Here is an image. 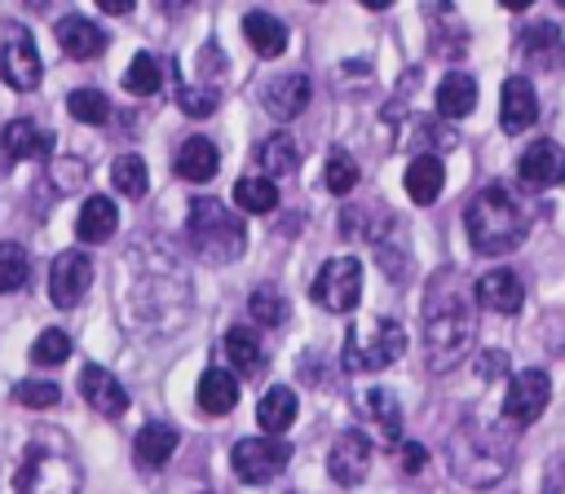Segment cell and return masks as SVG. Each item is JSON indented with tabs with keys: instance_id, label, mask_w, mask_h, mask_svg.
<instances>
[{
	"instance_id": "1",
	"label": "cell",
	"mask_w": 565,
	"mask_h": 494,
	"mask_svg": "<svg viewBox=\"0 0 565 494\" xmlns=\"http://www.w3.org/2000/svg\"><path fill=\"white\" fill-rule=\"evenodd\" d=\"M477 322H472V300L459 287L455 269H441L428 278L424 300H419V340H424V366L433 375L455 370L468 348H472Z\"/></svg>"
},
{
	"instance_id": "2",
	"label": "cell",
	"mask_w": 565,
	"mask_h": 494,
	"mask_svg": "<svg viewBox=\"0 0 565 494\" xmlns=\"http://www.w3.org/2000/svg\"><path fill=\"white\" fill-rule=\"evenodd\" d=\"M79 468L53 437H26L9 459H0V494H75Z\"/></svg>"
},
{
	"instance_id": "3",
	"label": "cell",
	"mask_w": 565,
	"mask_h": 494,
	"mask_svg": "<svg viewBox=\"0 0 565 494\" xmlns=\"http://www.w3.org/2000/svg\"><path fill=\"white\" fill-rule=\"evenodd\" d=\"M463 229L477 256H503L516 251L530 238V212L521 207V198L508 185H481L463 212Z\"/></svg>"
},
{
	"instance_id": "4",
	"label": "cell",
	"mask_w": 565,
	"mask_h": 494,
	"mask_svg": "<svg viewBox=\"0 0 565 494\" xmlns=\"http://www.w3.org/2000/svg\"><path fill=\"white\" fill-rule=\"evenodd\" d=\"M508 454H512V441H494V428H481L472 419H463L459 432H450V441H446L450 476L472 490L494 485L508 472Z\"/></svg>"
},
{
	"instance_id": "5",
	"label": "cell",
	"mask_w": 565,
	"mask_h": 494,
	"mask_svg": "<svg viewBox=\"0 0 565 494\" xmlns=\"http://www.w3.org/2000/svg\"><path fill=\"white\" fill-rule=\"evenodd\" d=\"M185 238L190 247L212 260V265H230L243 256L247 247V225L243 216H234L221 198H194L190 203V216H185Z\"/></svg>"
},
{
	"instance_id": "6",
	"label": "cell",
	"mask_w": 565,
	"mask_h": 494,
	"mask_svg": "<svg viewBox=\"0 0 565 494\" xmlns=\"http://www.w3.org/2000/svg\"><path fill=\"white\" fill-rule=\"evenodd\" d=\"M406 353V331L393 318H371L344 335V370H384Z\"/></svg>"
},
{
	"instance_id": "7",
	"label": "cell",
	"mask_w": 565,
	"mask_h": 494,
	"mask_svg": "<svg viewBox=\"0 0 565 494\" xmlns=\"http://www.w3.org/2000/svg\"><path fill=\"white\" fill-rule=\"evenodd\" d=\"M40 75H44V66H40V49H35L31 31L13 18H4L0 22V79L18 93H31L40 84Z\"/></svg>"
},
{
	"instance_id": "8",
	"label": "cell",
	"mask_w": 565,
	"mask_h": 494,
	"mask_svg": "<svg viewBox=\"0 0 565 494\" xmlns=\"http://www.w3.org/2000/svg\"><path fill=\"white\" fill-rule=\"evenodd\" d=\"M309 296L327 309V313H349L362 300V260L358 256H331L318 273Z\"/></svg>"
},
{
	"instance_id": "9",
	"label": "cell",
	"mask_w": 565,
	"mask_h": 494,
	"mask_svg": "<svg viewBox=\"0 0 565 494\" xmlns=\"http://www.w3.org/2000/svg\"><path fill=\"white\" fill-rule=\"evenodd\" d=\"M291 459V445L287 437H243L234 441L230 450V463H234V476L247 481V485H265L274 481Z\"/></svg>"
},
{
	"instance_id": "10",
	"label": "cell",
	"mask_w": 565,
	"mask_h": 494,
	"mask_svg": "<svg viewBox=\"0 0 565 494\" xmlns=\"http://www.w3.org/2000/svg\"><path fill=\"white\" fill-rule=\"evenodd\" d=\"M552 401V379L547 370L539 366H525L508 379V393H503V419L508 423H534Z\"/></svg>"
},
{
	"instance_id": "11",
	"label": "cell",
	"mask_w": 565,
	"mask_h": 494,
	"mask_svg": "<svg viewBox=\"0 0 565 494\" xmlns=\"http://www.w3.org/2000/svg\"><path fill=\"white\" fill-rule=\"evenodd\" d=\"M93 282V260L84 251H57L49 269V300L57 309H75Z\"/></svg>"
},
{
	"instance_id": "12",
	"label": "cell",
	"mask_w": 565,
	"mask_h": 494,
	"mask_svg": "<svg viewBox=\"0 0 565 494\" xmlns=\"http://www.w3.org/2000/svg\"><path fill=\"white\" fill-rule=\"evenodd\" d=\"M516 176H521V185L525 190H552V185H561L565 181V150L556 146V141H534V146H525V154L516 159Z\"/></svg>"
},
{
	"instance_id": "13",
	"label": "cell",
	"mask_w": 565,
	"mask_h": 494,
	"mask_svg": "<svg viewBox=\"0 0 565 494\" xmlns=\"http://www.w3.org/2000/svg\"><path fill=\"white\" fill-rule=\"evenodd\" d=\"M366 468H371V441H366L358 428L340 432V437L331 441V450H327V472H331V481H335V485H358V481L366 476Z\"/></svg>"
},
{
	"instance_id": "14",
	"label": "cell",
	"mask_w": 565,
	"mask_h": 494,
	"mask_svg": "<svg viewBox=\"0 0 565 494\" xmlns=\"http://www.w3.org/2000/svg\"><path fill=\"white\" fill-rule=\"evenodd\" d=\"M53 154V132L40 128L35 119H9L0 128V163L13 159H49Z\"/></svg>"
},
{
	"instance_id": "15",
	"label": "cell",
	"mask_w": 565,
	"mask_h": 494,
	"mask_svg": "<svg viewBox=\"0 0 565 494\" xmlns=\"http://www.w3.org/2000/svg\"><path fill=\"white\" fill-rule=\"evenodd\" d=\"M79 393H84V401H88L97 415H106V419H119V415L128 410L124 384H119L106 366H97V362H88V366L79 370Z\"/></svg>"
},
{
	"instance_id": "16",
	"label": "cell",
	"mask_w": 565,
	"mask_h": 494,
	"mask_svg": "<svg viewBox=\"0 0 565 494\" xmlns=\"http://www.w3.org/2000/svg\"><path fill=\"white\" fill-rule=\"evenodd\" d=\"M309 97H313V84H309L305 71L274 75V79L265 84V93H260V101H265V110H269L274 119H296V115L309 106Z\"/></svg>"
},
{
	"instance_id": "17",
	"label": "cell",
	"mask_w": 565,
	"mask_h": 494,
	"mask_svg": "<svg viewBox=\"0 0 565 494\" xmlns=\"http://www.w3.org/2000/svg\"><path fill=\"white\" fill-rule=\"evenodd\" d=\"M539 119V93L525 75H508L503 79V97H499V124L503 132H525Z\"/></svg>"
},
{
	"instance_id": "18",
	"label": "cell",
	"mask_w": 565,
	"mask_h": 494,
	"mask_svg": "<svg viewBox=\"0 0 565 494\" xmlns=\"http://www.w3.org/2000/svg\"><path fill=\"white\" fill-rule=\"evenodd\" d=\"M472 296H477V304L490 309V313H516V309L525 304L521 273H512V269H490V273H481L477 287H472Z\"/></svg>"
},
{
	"instance_id": "19",
	"label": "cell",
	"mask_w": 565,
	"mask_h": 494,
	"mask_svg": "<svg viewBox=\"0 0 565 494\" xmlns=\"http://www.w3.org/2000/svg\"><path fill=\"white\" fill-rule=\"evenodd\" d=\"M57 44L66 57L88 62V57L106 53V31L97 22H88L84 13H66V18H57Z\"/></svg>"
},
{
	"instance_id": "20",
	"label": "cell",
	"mask_w": 565,
	"mask_h": 494,
	"mask_svg": "<svg viewBox=\"0 0 565 494\" xmlns=\"http://www.w3.org/2000/svg\"><path fill=\"white\" fill-rule=\"evenodd\" d=\"M172 168L181 181H212V172L221 168V150L207 137H185L172 154Z\"/></svg>"
},
{
	"instance_id": "21",
	"label": "cell",
	"mask_w": 565,
	"mask_h": 494,
	"mask_svg": "<svg viewBox=\"0 0 565 494\" xmlns=\"http://www.w3.org/2000/svg\"><path fill=\"white\" fill-rule=\"evenodd\" d=\"M521 53H525V62L539 66V71H561V66H565V40H561V31H556L552 22H534V26L521 35Z\"/></svg>"
},
{
	"instance_id": "22",
	"label": "cell",
	"mask_w": 565,
	"mask_h": 494,
	"mask_svg": "<svg viewBox=\"0 0 565 494\" xmlns=\"http://www.w3.org/2000/svg\"><path fill=\"white\" fill-rule=\"evenodd\" d=\"M441 181H446V168H441L437 154H415V159L406 163V194H411V203H419V207L437 203Z\"/></svg>"
},
{
	"instance_id": "23",
	"label": "cell",
	"mask_w": 565,
	"mask_h": 494,
	"mask_svg": "<svg viewBox=\"0 0 565 494\" xmlns=\"http://www.w3.org/2000/svg\"><path fill=\"white\" fill-rule=\"evenodd\" d=\"M238 406V379L225 366H207L199 375V410L207 415H230Z\"/></svg>"
},
{
	"instance_id": "24",
	"label": "cell",
	"mask_w": 565,
	"mask_h": 494,
	"mask_svg": "<svg viewBox=\"0 0 565 494\" xmlns=\"http://www.w3.org/2000/svg\"><path fill=\"white\" fill-rule=\"evenodd\" d=\"M177 441H181L177 428H168V423H146V428L137 432V441H132V459H137V468H146V472L163 468V463L172 459Z\"/></svg>"
},
{
	"instance_id": "25",
	"label": "cell",
	"mask_w": 565,
	"mask_h": 494,
	"mask_svg": "<svg viewBox=\"0 0 565 494\" xmlns=\"http://www.w3.org/2000/svg\"><path fill=\"white\" fill-rule=\"evenodd\" d=\"M433 101H437V110H441L446 119H463V115L477 110V79L463 75V71H450V75H441Z\"/></svg>"
},
{
	"instance_id": "26",
	"label": "cell",
	"mask_w": 565,
	"mask_h": 494,
	"mask_svg": "<svg viewBox=\"0 0 565 494\" xmlns=\"http://www.w3.org/2000/svg\"><path fill=\"white\" fill-rule=\"evenodd\" d=\"M115 225H119L115 203H110L106 194H88L84 207H79V216H75V234H79L84 243H106V238L115 234Z\"/></svg>"
},
{
	"instance_id": "27",
	"label": "cell",
	"mask_w": 565,
	"mask_h": 494,
	"mask_svg": "<svg viewBox=\"0 0 565 494\" xmlns=\"http://www.w3.org/2000/svg\"><path fill=\"white\" fill-rule=\"evenodd\" d=\"M362 415L380 428L384 445H397L402 441V406H397V397L388 388H366L362 393Z\"/></svg>"
},
{
	"instance_id": "28",
	"label": "cell",
	"mask_w": 565,
	"mask_h": 494,
	"mask_svg": "<svg viewBox=\"0 0 565 494\" xmlns=\"http://www.w3.org/2000/svg\"><path fill=\"white\" fill-rule=\"evenodd\" d=\"M243 35H247V44H252L260 57H278V53L287 49V26H282V18H274V13H265V9H252V13L243 18Z\"/></svg>"
},
{
	"instance_id": "29",
	"label": "cell",
	"mask_w": 565,
	"mask_h": 494,
	"mask_svg": "<svg viewBox=\"0 0 565 494\" xmlns=\"http://www.w3.org/2000/svg\"><path fill=\"white\" fill-rule=\"evenodd\" d=\"M225 357H230V366H234V375H260V366H265V348H260V335L252 331V326H230L225 331Z\"/></svg>"
},
{
	"instance_id": "30",
	"label": "cell",
	"mask_w": 565,
	"mask_h": 494,
	"mask_svg": "<svg viewBox=\"0 0 565 494\" xmlns=\"http://www.w3.org/2000/svg\"><path fill=\"white\" fill-rule=\"evenodd\" d=\"M296 410H300L296 393L278 384V388H269V393L260 397V406H256V423L265 428V437H282V428L296 423Z\"/></svg>"
},
{
	"instance_id": "31",
	"label": "cell",
	"mask_w": 565,
	"mask_h": 494,
	"mask_svg": "<svg viewBox=\"0 0 565 494\" xmlns=\"http://www.w3.org/2000/svg\"><path fill=\"white\" fill-rule=\"evenodd\" d=\"M256 163H260V172H265V181H269V176L296 172V163H300V150H296V141H291L287 132H269V137L256 146Z\"/></svg>"
},
{
	"instance_id": "32",
	"label": "cell",
	"mask_w": 565,
	"mask_h": 494,
	"mask_svg": "<svg viewBox=\"0 0 565 494\" xmlns=\"http://www.w3.org/2000/svg\"><path fill=\"white\" fill-rule=\"evenodd\" d=\"M234 203L247 216H265V212L278 207V185L265 181V176H243V181H234Z\"/></svg>"
},
{
	"instance_id": "33",
	"label": "cell",
	"mask_w": 565,
	"mask_h": 494,
	"mask_svg": "<svg viewBox=\"0 0 565 494\" xmlns=\"http://www.w3.org/2000/svg\"><path fill=\"white\" fill-rule=\"evenodd\" d=\"M110 181H115V190H119L124 198H141V194L150 190L146 159H141V154H119V159L110 163Z\"/></svg>"
},
{
	"instance_id": "34",
	"label": "cell",
	"mask_w": 565,
	"mask_h": 494,
	"mask_svg": "<svg viewBox=\"0 0 565 494\" xmlns=\"http://www.w3.org/2000/svg\"><path fill=\"white\" fill-rule=\"evenodd\" d=\"M340 216H344V221H340L344 234H366V238H375V243H380L384 229H393V212H384V207H344Z\"/></svg>"
},
{
	"instance_id": "35",
	"label": "cell",
	"mask_w": 565,
	"mask_h": 494,
	"mask_svg": "<svg viewBox=\"0 0 565 494\" xmlns=\"http://www.w3.org/2000/svg\"><path fill=\"white\" fill-rule=\"evenodd\" d=\"M26 278H31V256H26V247L0 243V296H4V291H22Z\"/></svg>"
},
{
	"instance_id": "36",
	"label": "cell",
	"mask_w": 565,
	"mask_h": 494,
	"mask_svg": "<svg viewBox=\"0 0 565 494\" xmlns=\"http://www.w3.org/2000/svg\"><path fill=\"white\" fill-rule=\"evenodd\" d=\"M247 313H252V322H260V326H282V322H287V300H282L278 287H256L252 300H247Z\"/></svg>"
},
{
	"instance_id": "37",
	"label": "cell",
	"mask_w": 565,
	"mask_h": 494,
	"mask_svg": "<svg viewBox=\"0 0 565 494\" xmlns=\"http://www.w3.org/2000/svg\"><path fill=\"white\" fill-rule=\"evenodd\" d=\"M159 84H163L159 62H154L150 53H137V57L128 62V71H124V88L137 93V97H150V93H159Z\"/></svg>"
},
{
	"instance_id": "38",
	"label": "cell",
	"mask_w": 565,
	"mask_h": 494,
	"mask_svg": "<svg viewBox=\"0 0 565 494\" xmlns=\"http://www.w3.org/2000/svg\"><path fill=\"white\" fill-rule=\"evenodd\" d=\"M66 110H71L79 124H106V119H110V101H106V93H97V88H75V93L66 97Z\"/></svg>"
},
{
	"instance_id": "39",
	"label": "cell",
	"mask_w": 565,
	"mask_h": 494,
	"mask_svg": "<svg viewBox=\"0 0 565 494\" xmlns=\"http://www.w3.org/2000/svg\"><path fill=\"white\" fill-rule=\"evenodd\" d=\"M66 357H71V335L66 331L49 326V331L35 335V344H31V362L35 366H62Z\"/></svg>"
},
{
	"instance_id": "40",
	"label": "cell",
	"mask_w": 565,
	"mask_h": 494,
	"mask_svg": "<svg viewBox=\"0 0 565 494\" xmlns=\"http://www.w3.org/2000/svg\"><path fill=\"white\" fill-rule=\"evenodd\" d=\"M13 401L26 406V410H49V406L62 401V388L49 384V379H18L13 384Z\"/></svg>"
},
{
	"instance_id": "41",
	"label": "cell",
	"mask_w": 565,
	"mask_h": 494,
	"mask_svg": "<svg viewBox=\"0 0 565 494\" xmlns=\"http://www.w3.org/2000/svg\"><path fill=\"white\" fill-rule=\"evenodd\" d=\"M322 185H327L331 194H353V185H358V163H353L349 154H331L327 168H322Z\"/></svg>"
},
{
	"instance_id": "42",
	"label": "cell",
	"mask_w": 565,
	"mask_h": 494,
	"mask_svg": "<svg viewBox=\"0 0 565 494\" xmlns=\"http://www.w3.org/2000/svg\"><path fill=\"white\" fill-rule=\"evenodd\" d=\"M177 101H181V110H185V115L203 119V115H212V110H216L221 93H216V88H194V84H181V88H177Z\"/></svg>"
},
{
	"instance_id": "43",
	"label": "cell",
	"mask_w": 565,
	"mask_h": 494,
	"mask_svg": "<svg viewBox=\"0 0 565 494\" xmlns=\"http://www.w3.org/2000/svg\"><path fill=\"white\" fill-rule=\"evenodd\" d=\"M477 370L490 379V375H503L508 370V353H499V348H486L481 353V362H477Z\"/></svg>"
},
{
	"instance_id": "44",
	"label": "cell",
	"mask_w": 565,
	"mask_h": 494,
	"mask_svg": "<svg viewBox=\"0 0 565 494\" xmlns=\"http://www.w3.org/2000/svg\"><path fill=\"white\" fill-rule=\"evenodd\" d=\"M543 494H565V459H552L547 481H543Z\"/></svg>"
},
{
	"instance_id": "45",
	"label": "cell",
	"mask_w": 565,
	"mask_h": 494,
	"mask_svg": "<svg viewBox=\"0 0 565 494\" xmlns=\"http://www.w3.org/2000/svg\"><path fill=\"white\" fill-rule=\"evenodd\" d=\"M424 463H428V454H424V445H415V441H406V445H402V468H406V472H419Z\"/></svg>"
},
{
	"instance_id": "46",
	"label": "cell",
	"mask_w": 565,
	"mask_h": 494,
	"mask_svg": "<svg viewBox=\"0 0 565 494\" xmlns=\"http://www.w3.org/2000/svg\"><path fill=\"white\" fill-rule=\"evenodd\" d=\"M97 4H102L106 13H128V9H132V0H97Z\"/></svg>"
}]
</instances>
